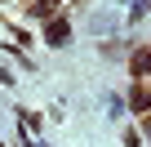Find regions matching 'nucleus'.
I'll use <instances>...</instances> for the list:
<instances>
[{
	"label": "nucleus",
	"mask_w": 151,
	"mask_h": 147,
	"mask_svg": "<svg viewBox=\"0 0 151 147\" xmlns=\"http://www.w3.org/2000/svg\"><path fill=\"white\" fill-rule=\"evenodd\" d=\"M147 129H151V120H147Z\"/></svg>",
	"instance_id": "20e7f679"
},
{
	"label": "nucleus",
	"mask_w": 151,
	"mask_h": 147,
	"mask_svg": "<svg viewBox=\"0 0 151 147\" xmlns=\"http://www.w3.org/2000/svg\"><path fill=\"white\" fill-rule=\"evenodd\" d=\"M45 40H49V45H67V40H71V22H67V18H49Z\"/></svg>",
	"instance_id": "f257e3e1"
},
{
	"label": "nucleus",
	"mask_w": 151,
	"mask_h": 147,
	"mask_svg": "<svg viewBox=\"0 0 151 147\" xmlns=\"http://www.w3.org/2000/svg\"><path fill=\"white\" fill-rule=\"evenodd\" d=\"M129 107H133V112H147V107H151V94L133 85V94H129Z\"/></svg>",
	"instance_id": "f03ea898"
},
{
	"label": "nucleus",
	"mask_w": 151,
	"mask_h": 147,
	"mask_svg": "<svg viewBox=\"0 0 151 147\" xmlns=\"http://www.w3.org/2000/svg\"><path fill=\"white\" fill-rule=\"evenodd\" d=\"M31 14H36V18H53V0H36Z\"/></svg>",
	"instance_id": "7ed1b4c3"
}]
</instances>
